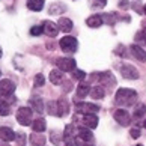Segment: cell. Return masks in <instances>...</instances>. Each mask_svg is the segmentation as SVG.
Returning <instances> with one entry per match:
<instances>
[{
	"instance_id": "cell-8",
	"label": "cell",
	"mask_w": 146,
	"mask_h": 146,
	"mask_svg": "<svg viewBox=\"0 0 146 146\" xmlns=\"http://www.w3.org/2000/svg\"><path fill=\"white\" fill-rule=\"evenodd\" d=\"M113 117H115V121L119 123V125H122V127H128L129 122H131V116L128 115L127 110H122V109L116 110L115 115H113Z\"/></svg>"
},
{
	"instance_id": "cell-35",
	"label": "cell",
	"mask_w": 146,
	"mask_h": 146,
	"mask_svg": "<svg viewBox=\"0 0 146 146\" xmlns=\"http://www.w3.org/2000/svg\"><path fill=\"white\" fill-rule=\"evenodd\" d=\"M44 83H45L44 75H42V74L35 75V86H36V88H41V86H44Z\"/></svg>"
},
{
	"instance_id": "cell-24",
	"label": "cell",
	"mask_w": 146,
	"mask_h": 146,
	"mask_svg": "<svg viewBox=\"0 0 146 146\" xmlns=\"http://www.w3.org/2000/svg\"><path fill=\"white\" fill-rule=\"evenodd\" d=\"M90 96L94 100H101V98H104V88L102 86H94V89H90Z\"/></svg>"
},
{
	"instance_id": "cell-11",
	"label": "cell",
	"mask_w": 146,
	"mask_h": 146,
	"mask_svg": "<svg viewBox=\"0 0 146 146\" xmlns=\"http://www.w3.org/2000/svg\"><path fill=\"white\" fill-rule=\"evenodd\" d=\"M42 29H44V33L50 38H54L59 33L57 24H54L53 21H44V23H42Z\"/></svg>"
},
{
	"instance_id": "cell-16",
	"label": "cell",
	"mask_w": 146,
	"mask_h": 146,
	"mask_svg": "<svg viewBox=\"0 0 146 146\" xmlns=\"http://www.w3.org/2000/svg\"><path fill=\"white\" fill-rule=\"evenodd\" d=\"M57 27L60 29L62 32H71L72 30V21L69 20V18H65V17H60L57 21Z\"/></svg>"
},
{
	"instance_id": "cell-32",
	"label": "cell",
	"mask_w": 146,
	"mask_h": 146,
	"mask_svg": "<svg viewBox=\"0 0 146 146\" xmlns=\"http://www.w3.org/2000/svg\"><path fill=\"white\" fill-rule=\"evenodd\" d=\"M56 110H57L56 101H50V102L47 104V113H48V115H54V116H56Z\"/></svg>"
},
{
	"instance_id": "cell-13",
	"label": "cell",
	"mask_w": 146,
	"mask_h": 146,
	"mask_svg": "<svg viewBox=\"0 0 146 146\" xmlns=\"http://www.w3.org/2000/svg\"><path fill=\"white\" fill-rule=\"evenodd\" d=\"M83 123L88 128L94 129L98 127V117H96L95 113H86V115H83Z\"/></svg>"
},
{
	"instance_id": "cell-33",
	"label": "cell",
	"mask_w": 146,
	"mask_h": 146,
	"mask_svg": "<svg viewBox=\"0 0 146 146\" xmlns=\"http://www.w3.org/2000/svg\"><path fill=\"white\" fill-rule=\"evenodd\" d=\"M50 137H51V140H53V143H54V145H59L62 142V134L59 131H51Z\"/></svg>"
},
{
	"instance_id": "cell-14",
	"label": "cell",
	"mask_w": 146,
	"mask_h": 146,
	"mask_svg": "<svg viewBox=\"0 0 146 146\" xmlns=\"http://www.w3.org/2000/svg\"><path fill=\"white\" fill-rule=\"evenodd\" d=\"M74 131H75V127H74V123H68L66 127H65L63 129V134H62V139H63V142L65 143H71L74 142Z\"/></svg>"
},
{
	"instance_id": "cell-9",
	"label": "cell",
	"mask_w": 146,
	"mask_h": 146,
	"mask_svg": "<svg viewBox=\"0 0 146 146\" xmlns=\"http://www.w3.org/2000/svg\"><path fill=\"white\" fill-rule=\"evenodd\" d=\"M75 110L78 113H96L100 110V107L96 104H92V102H77L75 104Z\"/></svg>"
},
{
	"instance_id": "cell-7",
	"label": "cell",
	"mask_w": 146,
	"mask_h": 146,
	"mask_svg": "<svg viewBox=\"0 0 146 146\" xmlns=\"http://www.w3.org/2000/svg\"><path fill=\"white\" fill-rule=\"evenodd\" d=\"M15 92V84L11 82V80L5 78L0 82V95L5 96V98H9V96H12V94Z\"/></svg>"
},
{
	"instance_id": "cell-31",
	"label": "cell",
	"mask_w": 146,
	"mask_h": 146,
	"mask_svg": "<svg viewBox=\"0 0 146 146\" xmlns=\"http://www.w3.org/2000/svg\"><path fill=\"white\" fill-rule=\"evenodd\" d=\"M71 72H72V78H75V80L83 82V80L86 78V72L82 71V69H74V71H71Z\"/></svg>"
},
{
	"instance_id": "cell-43",
	"label": "cell",
	"mask_w": 146,
	"mask_h": 146,
	"mask_svg": "<svg viewBox=\"0 0 146 146\" xmlns=\"http://www.w3.org/2000/svg\"><path fill=\"white\" fill-rule=\"evenodd\" d=\"M143 12L146 14V5H145V6H143Z\"/></svg>"
},
{
	"instance_id": "cell-26",
	"label": "cell",
	"mask_w": 146,
	"mask_h": 146,
	"mask_svg": "<svg viewBox=\"0 0 146 146\" xmlns=\"http://www.w3.org/2000/svg\"><path fill=\"white\" fill-rule=\"evenodd\" d=\"M8 115H11V104L5 98H0V116H8Z\"/></svg>"
},
{
	"instance_id": "cell-41",
	"label": "cell",
	"mask_w": 146,
	"mask_h": 146,
	"mask_svg": "<svg viewBox=\"0 0 146 146\" xmlns=\"http://www.w3.org/2000/svg\"><path fill=\"white\" fill-rule=\"evenodd\" d=\"M0 146H9L6 142H3V140H2V142H0Z\"/></svg>"
},
{
	"instance_id": "cell-39",
	"label": "cell",
	"mask_w": 146,
	"mask_h": 146,
	"mask_svg": "<svg viewBox=\"0 0 146 146\" xmlns=\"http://www.w3.org/2000/svg\"><path fill=\"white\" fill-rule=\"evenodd\" d=\"M129 136H131L133 139H139V137H140V129H139V128H131Z\"/></svg>"
},
{
	"instance_id": "cell-30",
	"label": "cell",
	"mask_w": 146,
	"mask_h": 146,
	"mask_svg": "<svg viewBox=\"0 0 146 146\" xmlns=\"http://www.w3.org/2000/svg\"><path fill=\"white\" fill-rule=\"evenodd\" d=\"M62 11H65L63 5H59V3H53L50 6V14L53 15H57V14H62Z\"/></svg>"
},
{
	"instance_id": "cell-40",
	"label": "cell",
	"mask_w": 146,
	"mask_h": 146,
	"mask_svg": "<svg viewBox=\"0 0 146 146\" xmlns=\"http://www.w3.org/2000/svg\"><path fill=\"white\" fill-rule=\"evenodd\" d=\"M128 0H121V2H119V6H121V8H123V9H125L127 6H128Z\"/></svg>"
},
{
	"instance_id": "cell-15",
	"label": "cell",
	"mask_w": 146,
	"mask_h": 146,
	"mask_svg": "<svg viewBox=\"0 0 146 146\" xmlns=\"http://www.w3.org/2000/svg\"><path fill=\"white\" fill-rule=\"evenodd\" d=\"M0 139L3 142H12L15 140V133L8 127H0Z\"/></svg>"
},
{
	"instance_id": "cell-19",
	"label": "cell",
	"mask_w": 146,
	"mask_h": 146,
	"mask_svg": "<svg viewBox=\"0 0 146 146\" xmlns=\"http://www.w3.org/2000/svg\"><path fill=\"white\" fill-rule=\"evenodd\" d=\"M32 128H33L35 133H44L45 128H47V123H45V119L42 117H38L32 122Z\"/></svg>"
},
{
	"instance_id": "cell-42",
	"label": "cell",
	"mask_w": 146,
	"mask_h": 146,
	"mask_svg": "<svg viewBox=\"0 0 146 146\" xmlns=\"http://www.w3.org/2000/svg\"><path fill=\"white\" fill-rule=\"evenodd\" d=\"M65 146H75V143H74V142H71V143H65Z\"/></svg>"
},
{
	"instance_id": "cell-3",
	"label": "cell",
	"mask_w": 146,
	"mask_h": 146,
	"mask_svg": "<svg viewBox=\"0 0 146 146\" xmlns=\"http://www.w3.org/2000/svg\"><path fill=\"white\" fill-rule=\"evenodd\" d=\"M17 122L20 123V125H32V109L30 107H20V109L17 110Z\"/></svg>"
},
{
	"instance_id": "cell-17",
	"label": "cell",
	"mask_w": 146,
	"mask_h": 146,
	"mask_svg": "<svg viewBox=\"0 0 146 146\" xmlns=\"http://www.w3.org/2000/svg\"><path fill=\"white\" fill-rule=\"evenodd\" d=\"M30 107H32V110H35L38 113H42L44 111V102H42V98H39V96H32L30 98Z\"/></svg>"
},
{
	"instance_id": "cell-21",
	"label": "cell",
	"mask_w": 146,
	"mask_h": 146,
	"mask_svg": "<svg viewBox=\"0 0 146 146\" xmlns=\"http://www.w3.org/2000/svg\"><path fill=\"white\" fill-rule=\"evenodd\" d=\"M89 92H90L89 84L82 82L75 89V95H77V98H86V95H89Z\"/></svg>"
},
{
	"instance_id": "cell-5",
	"label": "cell",
	"mask_w": 146,
	"mask_h": 146,
	"mask_svg": "<svg viewBox=\"0 0 146 146\" xmlns=\"http://www.w3.org/2000/svg\"><path fill=\"white\" fill-rule=\"evenodd\" d=\"M56 65L62 72H71L75 69V60L71 57H59L56 60Z\"/></svg>"
},
{
	"instance_id": "cell-28",
	"label": "cell",
	"mask_w": 146,
	"mask_h": 146,
	"mask_svg": "<svg viewBox=\"0 0 146 146\" xmlns=\"http://www.w3.org/2000/svg\"><path fill=\"white\" fill-rule=\"evenodd\" d=\"M101 18H102V23H107V24H110L113 26L117 21V15L116 12H110V14H102L101 15Z\"/></svg>"
},
{
	"instance_id": "cell-20",
	"label": "cell",
	"mask_w": 146,
	"mask_h": 146,
	"mask_svg": "<svg viewBox=\"0 0 146 146\" xmlns=\"http://www.w3.org/2000/svg\"><path fill=\"white\" fill-rule=\"evenodd\" d=\"M86 24L89 26V27L92 29H96V27H100V26H102V18H101V15H90V17L86 20Z\"/></svg>"
},
{
	"instance_id": "cell-34",
	"label": "cell",
	"mask_w": 146,
	"mask_h": 146,
	"mask_svg": "<svg viewBox=\"0 0 146 146\" xmlns=\"http://www.w3.org/2000/svg\"><path fill=\"white\" fill-rule=\"evenodd\" d=\"M15 140H17L18 146H26V134H23V133L15 134Z\"/></svg>"
},
{
	"instance_id": "cell-25",
	"label": "cell",
	"mask_w": 146,
	"mask_h": 146,
	"mask_svg": "<svg viewBox=\"0 0 146 146\" xmlns=\"http://www.w3.org/2000/svg\"><path fill=\"white\" fill-rule=\"evenodd\" d=\"M146 116V106L145 104H139L136 109H134V113H133V117L136 121H140L142 117Z\"/></svg>"
},
{
	"instance_id": "cell-45",
	"label": "cell",
	"mask_w": 146,
	"mask_h": 146,
	"mask_svg": "<svg viewBox=\"0 0 146 146\" xmlns=\"http://www.w3.org/2000/svg\"><path fill=\"white\" fill-rule=\"evenodd\" d=\"M143 125H145V128H146V121H145V123H143Z\"/></svg>"
},
{
	"instance_id": "cell-36",
	"label": "cell",
	"mask_w": 146,
	"mask_h": 146,
	"mask_svg": "<svg viewBox=\"0 0 146 146\" xmlns=\"http://www.w3.org/2000/svg\"><path fill=\"white\" fill-rule=\"evenodd\" d=\"M42 32H44V29H42V26H33V27L30 29V35L33 36H39Z\"/></svg>"
},
{
	"instance_id": "cell-1",
	"label": "cell",
	"mask_w": 146,
	"mask_h": 146,
	"mask_svg": "<svg viewBox=\"0 0 146 146\" xmlns=\"http://www.w3.org/2000/svg\"><path fill=\"white\" fill-rule=\"evenodd\" d=\"M136 101H137V92L134 89L121 88V89H117L116 95H115V102L119 107H129Z\"/></svg>"
},
{
	"instance_id": "cell-22",
	"label": "cell",
	"mask_w": 146,
	"mask_h": 146,
	"mask_svg": "<svg viewBox=\"0 0 146 146\" xmlns=\"http://www.w3.org/2000/svg\"><path fill=\"white\" fill-rule=\"evenodd\" d=\"M78 134H77V137L78 139H82V140H84V142H92L94 140V134H92L89 129H86L84 127H82V128H78V131H77Z\"/></svg>"
},
{
	"instance_id": "cell-47",
	"label": "cell",
	"mask_w": 146,
	"mask_h": 146,
	"mask_svg": "<svg viewBox=\"0 0 146 146\" xmlns=\"http://www.w3.org/2000/svg\"><path fill=\"white\" fill-rule=\"evenodd\" d=\"M0 74H2V72H0Z\"/></svg>"
},
{
	"instance_id": "cell-6",
	"label": "cell",
	"mask_w": 146,
	"mask_h": 146,
	"mask_svg": "<svg viewBox=\"0 0 146 146\" xmlns=\"http://www.w3.org/2000/svg\"><path fill=\"white\" fill-rule=\"evenodd\" d=\"M121 74H122V77L123 78H127V80H137L140 77V74L136 68L133 66V65H122L121 66Z\"/></svg>"
},
{
	"instance_id": "cell-12",
	"label": "cell",
	"mask_w": 146,
	"mask_h": 146,
	"mask_svg": "<svg viewBox=\"0 0 146 146\" xmlns=\"http://www.w3.org/2000/svg\"><path fill=\"white\" fill-rule=\"evenodd\" d=\"M129 50H131V54L136 57L139 62H142V63L146 62V50H143V48L140 47V45L133 44L131 47H129Z\"/></svg>"
},
{
	"instance_id": "cell-10",
	"label": "cell",
	"mask_w": 146,
	"mask_h": 146,
	"mask_svg": "<svg viewBox=\"0 0 146 146\" xmlns=\"http://www.w3.org/2000/svg\"><path fill=\"white\" fill-rule=\"evenodd\" d=\"M56 104H57V110H56V116L59 117H65L69 113V104H68V101L66 98H59L56 101Z\"/></svg>"
},
{
	"instance_id": "cell-38",
	"label": "cell",
	"mask_w": 146,
	"mask_h": 146,
	"mask_svg": "<svg viewBox=\"0 0 146 146\" xmlns=\"http://www.w3.org/2000/svg\"><path fill=\"white\" fill-rule=\"evenodd\" d=\"M115 54H117V56H127L125 47H123V45H117L116 50H115Z\"/></svg>"
},
{
	"instance_id": "cell-44",
	"label": "cell",
	"mask_w": 146,
	"mask_h": 146,
	"mask_svg": "<svg viewBox=\"0 0 146 146\" xmlns=\"http://www.w3.org/2000/svg\"><path fill=\"white\" fill-rule=\"evenodd\" d=\"M0 57H2V48H0Z\"/></svg>"
},
{
	"instance_id": "cell-2",
	"label": "cell",
	"mask_w": 146,
	"mask_h": 146,
	"mask_svg": "<svg viewBox=\"0 0 146 146\" xmlns=\"http://www.w3.org/2000/svg\"><path fill=\"white\" fill-rule=\"evenodd\" d=\"M90 80L92 82H96L98 84H102V86H110V88L116 83L111 72H94L90 75Z\"/></svg>"
},
{
	"instance_id": "cell-23",
	"label": "cell",
	"mask_w": 146,
	"mask_h": 146,
	"mask_svg": "<svg viewBox=\"0 0 146 146\" xmlns=\"http://www.w3.org/2000/svg\"><path fill=\"white\" fill-rule=\"evenodd\" d=\"M63 80V74L60 69H53V71H50V82L53 84H60Z\"/></svg>"
},
{
	"instance_id": "cell-37",
	"label": "cell",
	"mask_w": 146,
	"mask_h": 146,
	"mask_svg": "<svg viewBox=\"0 0 146 146\" xmlns=\"http://www.w3.org/2000/svg\"><path fill=\"white\" fill-rule=\"evenodd\" d=\"M74 143H75V146H94L92 143H89V142H84V140L78 139V137H75V139H74Z\"/></svg>"
},
{
	"instance_id": "cell-46",
	"label": "cell",
	"mask_w": 146,
	"mask_h": 146,
	"mask_svg": "<svg viewBox=\"0 0 146 146\" xmlns=\"http://www.w3.org/2000/svg\"><path fill=\"white\" fill-rule=\"evenodd\" d=\"M136 146H143V145H136Z\"/></svg>"
},
{
	"instance_id": "cell-18",
	"label": "cell",
	"mask_w": 146,
	"mask_h": 146,
	"mask_svg": "<svg viewBox=\"0 0 146 146\" xmlns=\"http://www.w3.org/2000/svg\"><path fill=\"white\" fill-rule=\"evenodd\" d=\"M30 146H45V137L41 133H33L30 136Z\"/></svg>"
},
{
	"instance_id": "cell-4",
	"label": "cell",
	"mask_w": 146,
	"mask_h": 146,
	"mask_svg": "<svg viewBox=\"0 0 146 146\" xmlns=\"http://www.w3.org/2000/svg\"><path fill=\"white\" fill-rule=\"evenodd\" d=\"M59 45H60V48L65 53H75L77 51V47H78V42L74 36H65L60 39Z\"/></svg>"
},
{
	"instance_id": "cell-27",
	"label": "cell",
	"mask_w": 146,
	"mask_h": 146,
	"mask_svg": "<svg viewBox=\"0 0 146 146\" xmlns=\"http://www.w3.org/2000/svg\"><path fill=\"white\" fill-rule=\"evenodd\" d=\"M27 8L30 11L38 12V11H41L42 8H44V0H29V2H27Z\"/></svg>"
},
{
	"instance_id": "cell-29",
	"label": "cell",
	"mask_w": 146,
	"mask_h": 146,
	"mask_svg": "<svg viewBox=\"0 0 146 146\" xmlns=\"http://www.w3.org/2000/svg\"><path fill=\"white\" fill-rule=\"evenodd\" d=\"M107 0H89V6L92 9H102L106 8Z\"/></svg>"
}]
</instances>
